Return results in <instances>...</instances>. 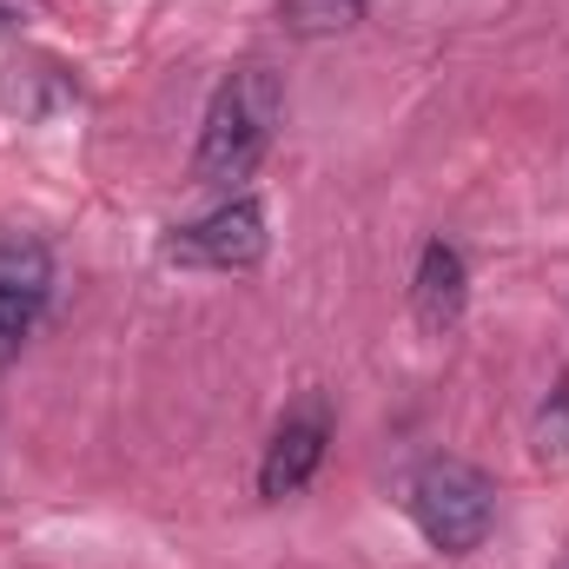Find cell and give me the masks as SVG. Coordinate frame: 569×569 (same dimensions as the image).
I'll use <instances>...</instances> for the list:
<instances>
[{"label": "cell", "mask_w": 569, "mask_h": 569, "mask_svg": "<svg viewBox=\"0 0 569 569\" xmlns=\"http://www.w3.org/2000/svg\"><path fill=\"white\" fill-rule=\"evenodd\" d=\"M279 80L266 67H239L212 107H206V127H199V152H192V179L199 186H239L252 179V166L272 152L279 133Z\"/></svg>", "instance_id": "6da1fadb"}, {"label": "cell", "mask_w": 569, "mask_h": 569, "mask_svg": "<svg viewBox=\"0 0 569 569\" xmlns=\"http://www.w3.org/2000/svg\"><path fill=\"white\" fill-rule=\"evenodd\" d=\"M411 517H418L430 550L470 557L490 537V523H497V483L477 463H463V457H430L411 477Z\"/></svg>", "instance_id": "7a4b0ae2"}, {"label": "cell", "mask_w": 569, "mask_h": 569, "mask_svg": "<svg viewBox=\"0 0 569 569\" xmlns=\"http://www.w3.org/2000/svg\"><path fill=\"white\" fill-rule=\"evenodd\" d=\"M266 246H272L266 206H259V199H226V206H212L206 219L179 226L159 252H166L172 266H192V272H252V266L266 259Z\"/></svg>", "instance_id": "3957f363"}, {"label": "cell", "mask_w": 569, "mask_h": 569, "mask_svg": "<svg viewBox=\"0 0 569 569\" xmlns=\"http://www.w3.org/2000/svg\"><path fill=\"white\" fill-rule=\"evenodd\" d=\"M325 450H331V405H325V391H305V398H298V405L279 418L272 443H266V463H259V497H266V503L298 497V490L318 477Z\"/></svg>", "instance_id": "277c9868"}, {"label": "cell", "mask_w": 569, "mask_h": 569, "mask_svg": "<svg viewBox=\"0 0 569 569\" xmlns=\"http://www.w3.org/2000/svg\"><path fill=\"white\" fill-rule=\"evenodd\" d=\"M47 291H53V259H47V246L7 239V246H0V365H7V358L27 345V331L40 325Z\"/></svg>", "instance_id": "5b68a950"}, {"label": "cell", "mask_w": 569, "mask_h": 569, "mask_svg": "<svg viewBox=\"0 0 569 569\" xmlns=\"http://www.w3.org/2000/svg\"><path fill=\"white\" fill-rule=\"evenodd\" d=\"M463 298H470V272H463V252L450 239H430L425 259H418V279H411V305H418V325L425 331H450L463 318Z\"/></svg>", "instance_id": "8992f818"}, {"label": "cell", "mask_w": 569, "mask_h": 569, "mask_svg": "<svg viewBox=\"0 0 569 569\" xmlns=\"http://www.w3.org/2000/svg\"><path fill=\"white\" fill-rule=\"evenodd\" d=\"M365 13V0H279V20L291 33H338V27H351Z\"/></svg>", "instance_id": "52a82bcc"}, {"label": "cell", "mask_w": 569, "mask_h": 569, "mask_svg": "<svg viewBox=\"0 0 569 569\" xmlns=\"http://www.w3.org/2000/svg\"><path fill=\"white\" fill-rule=\"evenodd\" d=\"M537 457H569V378L543 398V411H537Z\"/></svg>", "instance_id": "ba28073f"}, {"label": "cell", "mask_w": 569, "mask_h": 569, "mask_svg": "<svg viewBox=\"0 0 569 569\" xmlns=\"http://www.w3.org/2000/svg\"><path fill=\"white\" fill-rule=\"evenodd\" d=\"M20 13H27V0H0V27H20Z\"/></svg>", "instance_id": "9c48e42d"}]
</instances>
